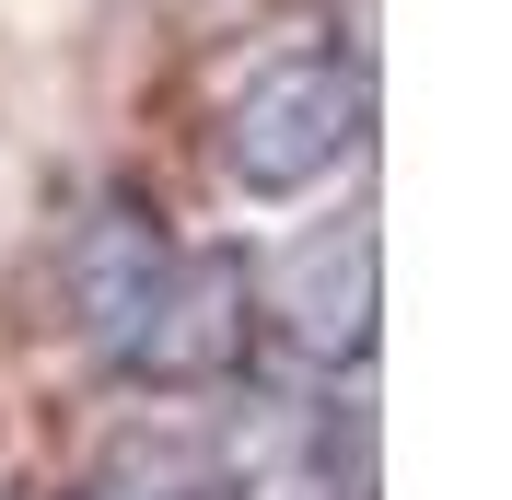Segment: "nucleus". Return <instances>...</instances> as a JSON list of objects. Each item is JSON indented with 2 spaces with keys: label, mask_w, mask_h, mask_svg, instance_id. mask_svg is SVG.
Instances as JSON below:
<instances>
[{
  "label": "nucleus",
  "mask_w": 512,
  "mask_h": 500,
  "mask_svg": "<svg viewBox=\"0 0 512 500\" xmlns=\"http://www.w3.org/2000/svg\"><path fill=\"white\" fill-rule=\"evenodd\" d=\"M373 140V70L338 47H291V59L245 70V94L222 105L210 152L245 198H315L326 175H350Z\"/></svg>",
  "instance_id": "f257e3e1"
},
{
  "label": "nucleus",
  "mask_w": 512,
  "mask_h": 500,
  "mask_svg": "<svg viewBox=\"0 0 512 500\" xmlns=\"http://www.w3.org/2000/svg\"><path fill=\"white\" fill-rule=\"evenodd\" d=\"M245 349H256V291H245V268L233 256H163V280H152V303L117 326V361L128 384H152V396H198V384H233L245 373Z\"/></svg>",
  "instance_id": "f03ea898"
},
{
  "label": "nucleus",
  "mask_w": 512,
  "mask_h": 500,
  "mask_svg": "<svg viewBox=\"0 0 512 500\" xmlns=\"http://www.w3.org/2000/svg\"><path fill=\"white\" fill-rule=\"evenodd\" d=\"M256 314L280 326L303 361H361L373 349V314H384V256H373V221H315L303 245L256 280Z\"/></svg>",
  "instance_id": "7ed1b4c3"
},
{
  "label": "nucleus",
  "mask_w": 512,
  "mask_h": 500,
  "mask_svg": "<svg viewBox=\"0 0 512 500\" xmlns=\"http://www.w3.org/2000/svg\"><path fill=\"white\" fill-rule=\"evenodd\" d=\"M163 210H140V198H105L82 233H70V256H59V303H70V326L94 349H117V326L140 303H152V280H163Z\"/></svg>",
  "instance_id": "20e7f679"
}]
</instances>
